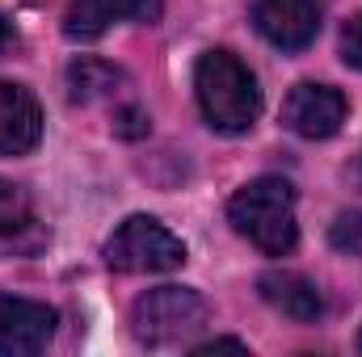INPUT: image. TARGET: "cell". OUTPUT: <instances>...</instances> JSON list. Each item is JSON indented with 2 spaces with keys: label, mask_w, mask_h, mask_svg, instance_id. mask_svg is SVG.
Listing matches in <instances>:
<instances>
[{
  "label": "cell",
  "mask_w": 362,
  "mask_h": 357,
  "mask_svg": "<svg viewBox=\"0 0 362 357\" xmlns=\"http://www.w3.org/2000/svg\"><path fill=\"white\" fill-rule=\"evenodd\" d=\"M194 89H198V105L206 122L223 135H245L262 114V92H257L253 72L228 51H206L198 59Z\"/></svg>",
  "instance_id": "obj_1"
},
{
  "label": "cell",
  "mask_w": 362,
  "mask_h": 357,
  "mask_svg": "<svg viewBox=\"0 0 362 357\" xmlns=\"http://www.w3.org/2000/svg\"><path fill=\"white\" fill-rule=\"evenodd\" d=\"M228 223L236 236H245L253 248L266 257H282L295 248V189L282 177L249 181L232 202H228Z\"/></svg>",
  "instance_id": "obj_2"
},
{
  "label": "cell",
  "mask_w": 362,
  "mask_h": 357,
  "mask_svg": "<svg viewBox=\"0 0 362 357\" xmlns=\"http://www.w3.org/2000/svg\"><path fill=\"white\" fill-rule=\"evenodd\" d=\"M206 324V303L185 290V286H160V290H148L135 311H131V332L135 341H144L148 349H169L181 345L185 337H194L198 328Z\"/></svg>",
  "instance_id": "obj_3"
},
{
  "label": "cell",
  "mask_w": 362,
  "mask_h": 357,
  "mask_svg": "<svg viewBox=\"0 0 362 357\" xmlns=\"http://www.w3.org/2000/svg\"><path fill=\"white\" fill-rule=\"evenodd\" d=\"M105 265L118 273H169L185 265V244L148 214H131L105 240Z\"/></svg>",
  "instance_id": "obj_4"
},
{
  "label": "cell",
  "mask_w": 362,
  "mask_h": 357,
  "mask_svg": "<svg viewBox=\"0 0 362 357\" xmlns=\"http://www.w3.org/2000/svg\"><path fill=\"white\" fill-rule=\"evenodd\" d=\"M346 97L329 85H295L291 97L282 101V122L299 139H333L346 122Z\"/></svg>",
  "instance_id": "obj_5"
},
{
  "label": "cell",
  "mask_w": 362,
  "mask_h": 357,
  "mask_svg": "<svg viewBox=\"0 0 362 357\" xmlns=\"http://www.w3.org/2000/svg\"><path fill=\"white\" fill-rule=\"evenodd\" d=\"M253 25L278 51H303L320 34L316 0H253Z\"/></svg>",
  "instance_id": "obj_6"
},
{
  "label": "cell",
  "mask_w": 362,
  "mask_h": 357,
  "mask_svg": "<svg viewBox=\"0 0 362 357\" xmlns=\"http://www.w3.org/2000/svg\"><path fill=\"white\" fill-rule=\"evenodd\" d=\"M55 337V311L34 298L0 294V357L42 353Z\"/></svg>",
  "instance_id": "obj_7"
},
{
  "label": "cell",
  "mask_w": 362,
  "mask_h": 357,
  "mask_svg": "<svg viewBox=\"0 0 362 357\" xmlns=\"http://www.w3.org/2000/svg\"><path fill=\"white\" fill-rule=\"evenodd\" d=\"M156 17H160V0H72L64 13V34L76 42H93L110 25L156 21Z\"/></svg>",
  "instance_id": "obj_8"
},
{
  "label": "cell",
  "mask_w": 362,
  "mask_h": 357,
  "mask_svg": "<svg viewBox=\"0 0 362 357\" xmlns=\"http://www.w3.org/2000/svg\"><path fill=\"white\" fill-rule=\"evenodd\" d=\"M47 244L34 202L21 185L0 177V257H30Z\"/></svg>",
  "instance_id": "obj_9"
},
{
  "label": "cell",
  "mask_w": 362,
  "mask_h": 357,
  "mask_svg": "<svg viewBox=\"0 0 362 357\" xmlns=\"http://www.w3.org/2000/svg\"><path fill=\"white\" fill-rule=\"evenodd\" d=\"M42 139V109L21 85L0 80V156H25Z\"/></svg>",
  "instance_id": "obj_10"
},
{
  "label": "cell",
  "mask_w": 362,
  "mask_h": 357,
  "mask_svg": "<svg viewBox=\"0 0 362 357\" xmlns=\"http://www.w3.org/2000/svg\"><path fill=\"white\" fill-rule=\"evenodd\" d=\"M257 290H262V298L270 303L274 311H282L286 320H299V324H308V320H316V315L325 311L320 290H316L303 273H291V269H270V273H262Z\"/></svg>",
  "instance_id": "obj_11"
},
{
  "label": "cell",
  "mask_w": 362,
  "mask_h": 357,
  "mask_svg": "<svg viewBox=\"0 0 362 357\" xmlns=\"http://www.w3.org/2000/svg\"><path fill=\"white\" fill-rule=\"evenodd\" d=\"M127 76L114 68V63H101V59H76L68 68V89L72 101H97V97H110Z\"/></svg>",
  "instance_id": "obj_12"
},
{
  "label": "cell",
  "mask_w": 362,
  "mask_h": 357,
  "mask_svg": "<svg viewBox=\"0 0 362 357\" xmlns=\"http://www.w3.org/2000/svg\"><path fill=\"white\" fill-rule=\"evenodd\" d=\"M329 244L346 257H362V210L337 214V223L329 227Z\"/></svg>",
  "instance_id": "obj_13"
},
{
  "label": "cell",
  "mask_w": 362,
  "mask_h": 357,
  "mask_svg": "<svg viewBox=\"0 0 362 357\" xmlns=\"http://www.w3.org/2000/svg\"><path fill=\"white\" fill-rule=\"evenodd\" d=\"M341 59L362 72V13L358 17H350L346 30H341Z\"/></svg>",
  "instance_id": "obj_14"
},
{
  "label": "cell",
  "mask_w": 362,
  "mask_h": 357,
  "mask_svg": "<svg viewBox=\"0 0 362 357\" xmlns=\"http://www.w3.org/2000/svg\"><path fill=\"white\" fill-rule=\"evenodd\" d=\"M118 131H122V135H144V131H148V118H144L139 109H122V114H118Z\"/></svg>",
  "instance_id": "obj_15"
},
{
  "label": "cell",
  "mask_w": 362,
  "mask_h": 357,
  "mask_svg": "<svg viewBox=\"0 0 362 357\" xmlns=\"http://www.w3.org/2000/svg\"><path fill=\"white\" fill-rule=\"evenodd\" d=\"M215 349H236V353H245V345H240V341H206V345H198V349H194V353H215Z\"/></svg>",
  "instance_id": "obj_16"
},
{
  "label": "cell",
  "mask_w": 362,
  "mask_h": 357,
  "mask_svg": "<svg viewBox=\"0 0 362 357\" xmlns=\"http://www.w3.org/2000/svg\"><path fill=\"white\" fill-rule=\"evenodd\" d=\"M4 42H8V21L0 17V51H4Z\"/></svg>",
  "instance_id": "obj_17"
},
{
  "label": "cell",
  "mask_w": 362,
  "mask_h": 357,
  "mask_svg": "<svg viewBox=\"0 0 362 357\" xmlns=\"http://www.w3.org/2000/svg\"><path fill=\"white\" fill-rule=\"evenodd\" d=\"M358 181H362V156H358Z\"/></svg>",
  "instance_id": "obj_18"
},
{
  "label": "cell",
  "mask_w": 362,
  "mask_h": 357,
  "mask_svg": "<svg viewBox=\"0 0 362 357\" xmlns=\"http://www.w3.org/2000/svg\"><path fill=\"white\" fill-rule=\"evenodd\" d=\"M358 353H362V332H358Z\"/></svg>",
  "instance_id": "obj_19"
}]
</instances>
